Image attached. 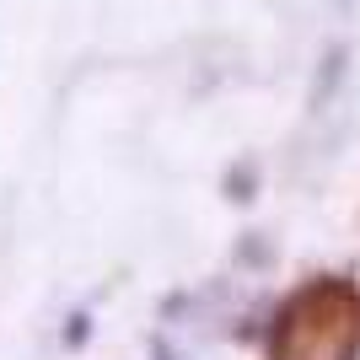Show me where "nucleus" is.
<instances>
[{"mask_svg":"<svg viewBox=\"0 0 360 360\" xmlns=\"http://www.w3.org/2000/svg\"><path fill=\"white\" fill-rule=\"evenodd\" d=\"M360 355V290L323 280L280 312L274 360H355Z\"/></svg>","mask_w":360,"mask_h":360,"instance_id":"1","label":"nucleus"}]
</instances>
